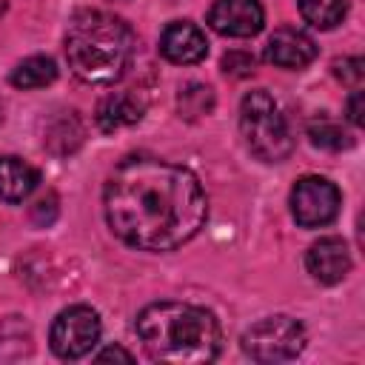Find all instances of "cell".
<instances>
[{
  "label": "cell",
  "mask_w": 365,
  "mask_h": 365,
  "mask_svg": "<svg viewBox=\"0 0 365 365\" xmlns=\"http://www.w3.org/2000/svg\"><path fill=\"white\" fill-rule=\"evenodd\" d=\"M106 222L137 251H174L208 220V200L200 180L168 160L125 157L103 188Z\"/></svg>",
  "instance_id": "obj_1"
},
{
  "label": "cell",
  "mask_w": 365,
  "mask_h": 365,
  "mask_svg": "<svg viewBox=\"0 0 365 365\" xmlns=\"http://www.w3.org/2000/svg\"><path fill=\"white\" fill-rule=\"evenodd\" d=\"M134 328L154 362L194 365L220 356L222 331L217 317L202 305L151 302L137 314Z\"/></svg>",
  "instance_id": "obj_2"
},
{
  "label": "cell",
  "mask_w": 365,
  "mask_h": 365,
  "mask_svg": "<svg viewBox=\"0 0 365 365\" xmlns=\"http://www.w3.org/2000/svg\"><path fill=\"white\" fill-rule=\"evenodd\" d=\"M134 57L131 26L103 9H83L66 29V60L77 80L88 86L117 83Z\"/></svg>",
  "instance_id": "obj_3"
},
{
  "label": "cell",
  "mask_w": 365,
  "mask_h": 365,
  "mask_svg": "<svg viewBox=\"0 0 365 365\" xmlns=\"http://www.w3.org/2000/svg\"><path fill=\"white\" fill-rule=\"evenodd\" d=\"M240 131L248 151L262 163H282L294 151V140L277 100L265 91H248L240 103Z\"/></svg>",
  "instance_id": "obj_4"
},
{
  "label": "cell",
  "mask_w": 365,
  "mask_h": 365,
  "mask_svg": "<svg viewBox=\"0 0 365 365\" xmlns=\"http://www.w3.org/2000/svg\"><path fill=\"white\" fill-rule=\"evenodd\" d=\"M240 342H242L245 356H251L254 362H288L302 354L308 336L299 319L274 314V317L254 322L242 334Z\"/></svg>",
  "instance_id": "obj_5"
},
{
  "label": "cell",
  "mask_w": 365,
  "mask_h": 365,
  "mask_svg": "<svg viewBox=\"0 0 365 365\" xmlns=\"http://www.w3.org/2000/svg\"><path fill=\"white\" fill-rule=\"evenodd\" d=\"M100 317L91 305H68L54 317L48 342L60 359H80L100 342Z\"/></svg>",
  "instance_id": "obj_6"
},
{
  "label": "cell",
  "mask_w": 365,
  "mask_h": 365,
  "mask_svg": "<svg viewBox=\"0 0 365 365\" xmlns=\"http://www.w3.org/2000/svg\"><path fill=\"white\" fill-rule=\"evenodd\" d=\"M339 188L328 177H299L291 188V214L302 228H322L339 214Z\"/></svg>",
  "instance_id": "obj_7"
},
{
  "label": "cell",
  "mask_w": 365,
  "mask_h": 365,
  "mask_svg": "<svg viewBox=\"0 0 365 365\" xmlns=\"http://www.w3.org/2000/svg\"><path fill=\"white\" fill-rule=\"evenodd\" d=\"M208 26L222 37H254L265 26V11L259 0H214Z\"/></svg>",
  "instance_id": "obj_8"
},
{
  "label": "cell",
  "mask_w": 365,
  "mask_h": 365,
  "mask_svg": "<svg viewBox=\"0 0 365 365\" xmlns=\"http://www.w3.org/2000/svg\"><path fill=\"white\" fill-rule=\"evenodd\" d=\"M160 54L168 63L177 66H194L200 60H205L208 54V40L202 34L200 26H194L191 20H174L163 29L160 34Z\"/></svg>",
  "instance_id": "obj_9"
},
{
  "label": "cell",
  "mask_w": 365,
  "mask_h": 365,
  "mask_svg": "<svg viewBox=\"0 0 365 365\" xmlns=\"http://www.w3.org/2000/svg\"><path fill=\"white\" fill-rule=\"evenodd\" d=\"M308 274L322 285H336L351 271V251L342 237H319L305 254Z\"/></svg>",
  "instance_id": "obj_10"
},
{
  "label": "cell",
  "mask_w": 365,
  "mask_h": 365,
  "mask_svg": "<svg viewBox=\"0 0 365 365\" xmlns=\"http://www.w3.org/2000/svg\"><path fill=\"white\" fill-rule=\"evenodd\" d=\"M314 57H317V43L294 26L277 29L265 43V60L277 68L297 71V68H305Z\"/></svg>",
  "instance_id": "obj_11"
},
{
  "label": "cell",
  "mask_w": 365,
  "mask_h": 365,
  "mask_svg": "<svg viewBox=\"0 0 365 365\" xmlns=\"http://www.w3.org/2000/svg\"><path fill=\"white\" fill-rule=\"evenodd\" d=\"M143 111H145V103L134 91H111L108 97L100 100L94 120H97V128L103 134H114L120 128H128V125L140 123Z\"/></svg>",
  "instance_id": "obj_12"
},
{
  "label": "cell",
  "mask_w": 365,
  "mask_h": 365,
  "mask_svg": "<svg viewBox=\"0 0 365 365\" xmlns=\"http://www.w3.org/2000/svg\"><path fill=\"white\" fill-rule=\"evenodd\" d=\"M40 185V171L20 157H0V200L23 202Z\"/></svg>",
  "instance_id": "obj_13"
},
{
  "label": "cell",
  "mask_w": 365,
  "mask_h": 365,
  "mask_svg": "<svg viewBox=\"0 0 365 365\" xmlns=\"http://www.w3.org/2000/svg\"><path fill=\"white\" fill-rule=\"evenodd\" d=\"M83 137H86V128H83V120L77 117V111H60L57 117L48 120L43 145L54 157H66V154H74L80 148Z\"/></svg>",
  "instance_id": "obj_14"
},
{
  "label": "cell",
  "mask_w": 365,
  "mask_h": 365,
  "mask_svg": "<svg viewBox=\"0 0 365 365\" xmlns=\"http://www.w3.org/2000/svg\"><path fill=\"white\" fill-rule=\"evenodd\" d=\"M57 80V66L51 57L46 54H34V57H26L23 63H17V68L11 71V86L29 91V88H43L48 83Z\"/></svg>",
  "instance_id": "obj_15"
},
{
  "label": "cell",
  "mask_w": 365,
  "mask_h": 365,
  "mask_svg": "<svg viewBox=\"0 0 365 365\" xmlns=\"http://www.w3.org/2000/svg\"><path fill=\"white\" fill-rule=\"evenodd\" d=\"M299 14L314 29L328 31V29H334V26H339L345 20L348 0H299Z\"/></svg>",
  "instance_id": "obj_16"
},
{
  "label": "cell",
  "mask_w": 365,
  "mask_h": 365,
  "mask_svg": "<svg viewBox=\"0 0 365 365\" xmlns=\"http://www.w3.org/2000/svg\"><path fill=\"white\" fill-rule=\"evenodd\" d=\"M177 108H180V117L185 120L208 117L214 111V88L205 83H188L177 94Z\"/></svg>",
  "instance_id": "obj_17"
},
{
  "label": "cell",
  "mask_w": 365,
  "mask_h": 365,
  "mask_svg": "<svg viewBox=\"0 0 365 365\" xmlns=\"http://www.w3.org/2000/svg\"><path fill=\"white\" fill-rule=\"evenodd\" d=\"M308 137L317 148H325V151H342V148H351L354 145V137L334 120L328 117H319V120H311L308 123Z\"/></svg>",
  "instance_id": "obj_18"
},
{
  "label": "cell",
  "mask_w": 365,
  "mask_h": 365,
  "mask_svg": "<svg viewBox=\"0 0 365 365\" xmlns=\"http://www.w3.org/2000/svg\"><path fill=\"white\" fill-rule=\"evenodd\" d=\"M334 77L345 86H354L359 88V83L365 80V60L362 57H342V60H334Z\"/></svg>",
  "instance_id": "obj_19"
},
{
  "label": "cell",
  "mask_w": 365,
  "mask_h": 365,
  "mask_svg": "<svg viewBox=\"0 0 365 365\" xmlns=\"http://www.w3.org/2000/svg\"><path fill=\"white\" fill-rule=\"evenodd\" d=\"M222 71L228 77H251L254 74V57L248 51H228L222 57Z\"/></svg>",
  "instance_id": "obj_20"
},
{
  "label": "cell",
  "mask_w": 365,
  "mask_h": 365,
  "mask_svg": "<svg viewBox=\"0 0 365 365\" xmlns=\"http://www.w3.org/2000/svg\"><path fill=\"white\" fill-rule=\"evenodd\" d=\"M54 220H57V197L54 194H46V197H40L31 205V222L40 225V228H48Z\"/></svg>",
  "instance_id": "obj_21"
},
{
  "label": "cell",
  "mask_w": 365,
  "mask_h": 365,
  "mask_svg": "<svg viewBox=\"0 0 365 365\" xmlns=\"http://www.w3.org/2000/svg\"><path fill=\"white\" fill-rule=\"evenodd\" d=\"M362 100H365V94H362L359 88H356V91L348 97V120H351L354 125H362V123H365V117H362V114H365Z\"/></svg>",
  "instance_id": "obj_22"
},
{
  "label": "cell",
  "mask_w": 365,
  "mask_h": 365,
  "mask_svg": "<svg viewBox=\"0 0 365 365\" xmlns=\"http://www.w3.org/2000/svg\"><path fill=\"white\" fill-rule=\"evenodd\" d=\"M97 362H111V359H120V362H134V354H128L125 348H120V345H111V348H103L97 356H94Z\"/></svg>",
  "instance_id": "obj_23"
},
{
  "label": "cell",
  "mask_w": 365,
  "mask_h": 365,
  "mask_svg": "<svg viewBox=\"0 0 365 365\" xmlns=\"http://www.w3.org/2000/svg\"><path fill=\"white\" fill-rule=\"evenodd\" d=\"M6 6H9V0H0V14L6 11Z\"/></svg>",
  "instance_id": "obj_24"
}]
</instances>
